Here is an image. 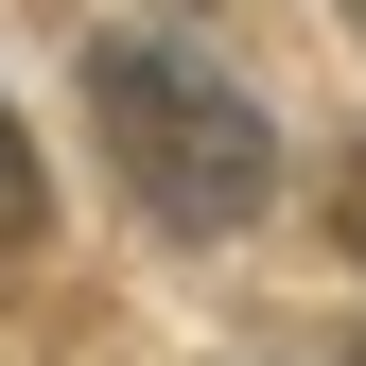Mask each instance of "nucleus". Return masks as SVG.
Listing matches in <instances>:
<instances>
[{
	"label": "nucleus",
	"instance_id": "f257e3e1",
	"mask_svg": "<svg viewBox=\"0 0 366 366\" xmlns=\"http://www.w3.org/2000/svg\"><path fill=\"white\" fill-rule=\"evenodd\" d=\"M87 122H105L122 192H140L157 227H262V192H280V140H262V105L227 87L192 35H87Z\"/></svg>",
	"mask_w": 366,
	"mask_h": 366
},
{
	"label": "nucleus",
	"instance_id": "f03ea898",
	"mask_svg": "<svg viewBox=\"0 0 366 366\" xmlns=\"http://www.w3.org/2000/svg\"><path fill=\"white\" fill-rule=\"evenodd\" d=\"M53 227V174H35V140H18V105H0V244H35Z\"/></svg>",
	"mask_w": 366,
	"mask_h": 366
},
{
	"label": "nucleus",
	"instance_id": "7ed1b4c3",
	"mask_svg": "<svg viewBox=\"0 0 366 366\" xmlns=\"http://www.w3.org/2000/svg\"><path fill=\"white\" fill-rule=\"evenodd\" d=\"M332 227H349V262H366V174H349V192H332Z\"/></svg>",
	"mask_w": 366,
	"mask_h": 366
}]
</instances>
